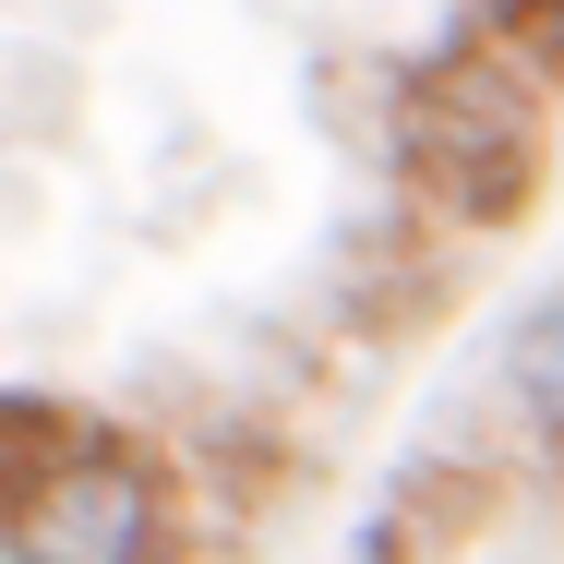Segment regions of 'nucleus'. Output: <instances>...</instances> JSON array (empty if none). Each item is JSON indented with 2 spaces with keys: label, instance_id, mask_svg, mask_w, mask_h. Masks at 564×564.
<instances>
[{
  "label": "nucleus",
  "instance_id": "1",
  "mask_svg": "<svg viewBox=\"0 0 564 564\" xmlns=\"http://www.w3.org/2000/svg\"><path fill=\"white\" fill-rule=\"evenodd\" d=\"M384 169H397V205H421L456 240H492L541 205L553 181V97L529 73H505L468 24H445L421 61L384 73V120H372Z\"/></svg>",
  "mask_w": 564,
  "mask_h": 564
},
{
  "label": "nucleus",
  "instance_id": "2",
  "mask_svg": "<svg viewBox=\"0 0 564 564\" xmlns=\"http://www.w3.org/2000/svg\"><path fill=\"white\" fill-rule=\"evenodd\" d=\"M0 564H205V529L181 505L169 445L97 409L73 456L0 517Z\"/></svg>",
  "mask_w": 564,
  "mask_h": 564
},
{
  "label": "nucleus",
  "instance_id": "3",
  "mask_svg": "<svg viewBox=\"0 0 564 564\" xmlns=\"http://www.w3.org/2000/svg\"><path fill=\"white\" fill-rule=\"evenodd\" d=\"M456 301H468V240L433 228L421 205H372V217H348L337 252H325V313H337V337H360V348L433 337Z\"/></svg>",
  "mask_w": 564,
  "mask_h": 564
},
{
  "label": "nucleus",
  "instance_id": "4",
  "mask_svg": "<svg viewBox=\"0 0 564 564\" xmlns=\"http://www.w3.org/2000/svg\"><path fill=\"white\" fill-rule=\"evenodd\" d=\"M517 456L480 445V433H433V445L409 456L397 480H384V505L360 517V541L348 564H480V541L517 517Z\"/></svg>",
  "mask_w": 564,
  "mask_h": 564
},
{
  "label": "nucleus",
  "instance_id": "5",
  "mask_svg": "<svg viewBox=\"0 0 564 564\" xmlns=\"http://www.w3.org/2000/svg\"><path fill=\"white\" fill-rule=\"evenodd\" d=\"M85 421H97V409H85V397H61V384H0V517H12L61 456H73Z\"/></svg>",
  "mask_w": 564,
  "mask_h": 564
},
{
  "label": "nucleus",
  "instance_id": "6",
  "mask_svg": "<svg viewBox=\"0 0 564 564\" xmlns=\"http://www.w3.org/2000/svg\"><path fill=\"white\" fill-rule=\"evenodd\" d=\"M73 120H85V73L48 36H12L0 48V144H73Z\"/></svg>",
  "mask_w": 564,
  "mask_h": 564
},
{
  "label": "nucleus",
  "instance_id": "7",
  "mask_svg": "<svg viewBox=\"0 0 564 564\" xmlns=\"http://www.w3.org/2000/svg\"><path fill=\"white\" fill-rule=\"evenodd\" d=\"M456 24H468L505 73H529V85L564 109V0H468Z\"/></svg>",
  "mask_w": 564,
  "mask_h": 564
}]
</instances>
